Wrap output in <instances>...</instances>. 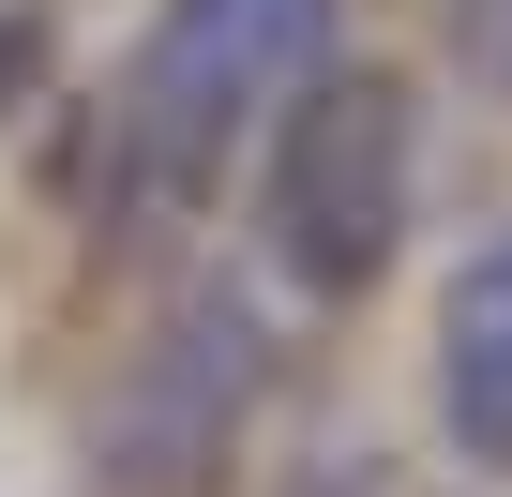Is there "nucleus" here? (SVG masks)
Wrapping results in <instances>:
<instances>
[{
	"label": "nucleus",
	"mask_w": 512,
	"mask_h": 497,
	"mask_svg": "<svg viewBox=\"0 0 512 497\" xmlns=\"http://www.w3.org/2000/svg\"><path fill=\"white\" fill-rule=\"evenodd\" d=\"M332 46V0H181L136 61V181L151 196H211L226 136L256 106H287Z\"/></svg>",
	"instance_id": "f03ea898"
},
{
	"label": "nucleus",
	"mask_w": 512,
	"mask_h": 497,
	"mask_svg": "<svg viewBox=\"0 0 512 497\" xmlns=\"http://www.w3.org/2000/svg\"><path fill=\"white\" fill-rule=\"evenodd\" d=\"M407 166H422V121H407V76L377 61H317L272 136H256V241L302 302H362L407 241Z\"/></svg>",
	"instance_id": "f257e3e1"
},
{
	"label": "nucleus",
	"mask_w": 512,
	"mask_h": 497,
	"mask_svg": "<svg viewBox=\"0 0 512 497\" xmlns=\"http://www.w3.org/2000/svg\"><path fill=\"white\" fill-rule=\"evenodd\" d=\"M241 407H256V317H241L226 287H196V302L136 347V377H121V407H106V482H121V497H196V482L226 467Z\"/></svg>",
	"instance_id": "7ed1b4c3"
},
{
	"label": "nucleus",
	"mask_w": 512,
	"mask_h": 497,
	"mask_svg": "<svg viewBox=\"0 0 512 497\" xmlns=\"http://www.w3.org/2000/svg\"><path fill=\"white\" fill-rule=\"evenodd\" d=\"M452 61H467V76L512 106V0H452Z\"/></svg>",
	"instance_id": "39448f33"
},
{
	"label": "nucleus",
	"mask_w": 512,
	"mask_h": 497,
	"mask_svg": "<svg viewBox=\"0 0 512 497\" xmlns=\"http://www.w3.org/2000/svg\"><path fill=\"white\" fill-rule=\"evenodd\" d=\"M437 422H452V452L512 467V226L482 241V257L452 272V302H437Z\"/></svg>",
	"instance_id": "20e7f679"
}]
</instances>
